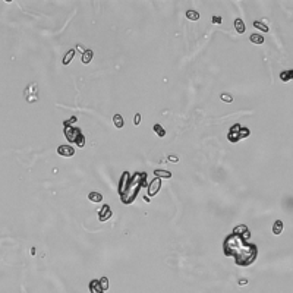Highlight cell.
I'll list each match as a JSON object with an SVG mask.
<instances>
[{"instance_id":"14","label":"cell","mask_w":293,"mask_h":293,"mask_svg":"<svg viewBox=\"0 0 293 293\" xmlns=\"http://www.w3.org/2000/svg\"><path fill=\"white\" fill-rule=\"evenodd\" d=\"M113 123H115V126L117 129H122L123 128V117L120 115H115L113 116Z\"/></svg>"},{"instance_id":"15","label":"cell","mask_w":293,"mask_h":293,"mask_svg":"<svg viewBox=\"0 0 293 293\" xmlns=\"http://www.w3.org/2000/svg\"><path fill=\"white\" fill-rule=\"evenodd\" d=\"M153 130H154V132H155L157 135H159L160 138H163L164 135H166V129H164V128L160 125V123H155V125H154V128H153Z\"/></svg>"},{"instance_id":"1","label":"cell","mask_w":293,"mask_h":293,"mask_svg":"<svg viewBox=\"0 0 293 293\" xmlns=\"http://www.w3.org/2000/svg\"><path fill=\"white\" fill-rule=\"evenodd\" d=\"M65 135H66L67 139L71 142H75L78 147H84V144H85V138H84L81 129H78V128H67V126H65Z\"/></svg>"},{"instance_id":"6","label":"cell","mask_w":293,"mask_h":293,"mask_svg":"<svg viewBox=\"0 0 293 293\" xmlns=\"http://www.w3.org/2000/svg\"><path fill=\"white\" fill-rule=\"evenodd\" d=\"M57 154L59 155H63V157H72L73 154H75V149L71 145H60L57 148Z\"/></svg>"},{"instance_id":"25","label":"cell","mask_w":293,"mask_h":293,"mask_svg":"<svg viewBox=\"0 0 293 293\" xmlns=\"http://www.w3.org/2000/svg\"><path fill=\"white\" fill-rule=\"evenodd\" d=\"M168 161H172V163H178L179 157L178 155H168Z\"/></svg>"},{"instance_id":"2","label":"cell","mask_w":293,"mask_h":293,"mask_svg":"<svg viewBox=\"0 0 293 293\" xmlns=\"http://www.w3.org/2000/svg\"><path fill=\"white\" fill-rule=\"evenodd\" d=\"M249 135V130L246 128H240V125H233L229 132V139L230 142H237L240 138H245Z\"/></svg>"},{"instance_id":"7","label":"cell","mask_w":293,"mask_h":293,"mask_svg":"<svg viewBox=\"0 0 293 293\" xmlns=\"http://www.w3.org/2000/svg\"><path fill=\"white\" fill-rule=\"evenodd\" d=\"M239 233H243V235H242V237H243V239H249V237H251L249 229H248L245 224H240V226H237L235 230H233V235H239Z\"/></svg>"},{"instance_id":"22","label":"cell","mask_w":293,"mask_h":293,"mask_svg":"<svg viewBox=\"0 0 293 293\" xmlns=\"http://www.w3.org/2000/svg\"><path fill=\"white\" fill-rule=\"evenodd\" d=\"M98 281H100V286L103 290H107V289H109V279H107V277H101Z\"/></svg>"},{"instance_id":"8","label":"cell","mask_w":293,"mask_h":293,"mask_svg":"<svg viewBox=\"0 0 293 293\" xmlns=\"http://www.w3.org/2000/svg\"><path fill=\"white\" fill-rule=\"evenodd\" d=\"M92 57H94V51L92 50H85L84 53H82V56H81V60H82V63H85V65H88V63L92 60Z\"/></svg>"},{"instance_id":"18","label":"cell","mask_w":293,"mask_h":293,"mask_svg":"<svg viewBox=\"0 0 293 293\" xmlns=\"http://www.w3.org/2000/svg\"><path fill=\"white\" fill-rule=\"evenodd\" d=\"M186 18L191 21H198L199 19V13L198 12H195V10H188L186 12Z\"/></svg>"},{"instance_id":"16","label":"cell","mask_w":293,"mask_h":293,"mask_svg":"<svg viewBox=\"0 0 293 293\" xmlns=\"http://www.w3.org/2000/svg\"><path fill=\"white\" fill-rule=\"evenodd\" d=\"M73 56H75V50H69L66 54H65V57H63V65H69V63L72 62V59H73Z\"/></svg>"},{"instance_id":"5","label":"cell","mask_w":293,"mask_h":293,"mask_svg":"<svg viewBox=\"0 0 293 293\" xmlns=\"http://www.w3.org/2000/svg\"><path fill=\"white\" fill-rule=\"evenodd\" d=\"M160 188H161V180H160L159 178L154 179L153 182L149 183V186H148V195H149V197H154V195L160 191Z\"/></svg>"},{"instance_id":"19","label":"cell","mask_w":293,"mask_h":293,"mask_svg":"<svg viewBox=\"0 0 293 293\" xmlns=\"http://www.w3.org/2000/svg\"><path fill=\"white\" fill-rule=\"evenodd\" d=\"M129 178V173L128 172H125V173L122 174V180H120V195L123 193V191H125V185H126V179Z\"/></svg>"},{"instance_id":"27","label":"cell","mask_w":293,"mask_h":293,"mask_svg":"<svg viewBox=\"0 0 293 293\" xmlns=\"http://www.w3.org/2000/svg\"><path fill=\"white\" fill-rule=\"evenodd\" d=\"M76 47H78V50H79L81 53H84V51H85V48H84V46H81V44H79V46H76Z\"/></svg>"},{"instance_id":"23","label":"cell","mask_w":293,"mask_h":293,"mask_svg":"<svg viewBox=\"0 0 293 293\" xmlns=\"http://www.w3.org/2000/svg\"><path fill=\"white\" fill-rule=\"evenodd\" d=\"M220 98H221L223 101H226V103H232V101H233V97H232L230 94H227V92H224V94H221Z\"/></svg>"},{"instance_id":"3","label":"cell","mask_w":293,"mask_h":293,"mask_svg":"<svg viewBox=\"0 0 293 293\" xmlns=\"http://www.w3.org/2000/svg\"><path fill=\"white\" fill-rule=\"evenodd\" d=\"M35 87H37V84L34 82V84H31V85H29V87L24 91V97H25V100L28 101V103H34V101L38 100V95H37V94H34V92H31L32 90H35V91H37V88H35Z\"/></svg>"},{"instance_id":"17","label":"cell","mask_w":293,"mask_h":293,"mask_svg":"<svg viewBox=\"0 0 293 293\" xmlns=\"http://www.w3.org/2000/svg\"><path fill=\"white\" fill-rule=\"evenodd\" d=\"M251 41L254 44H262L264 43V37L260 35V34H252V35H251Z\"/></svg>"},{"instance_id":"21","label":"cell","mask_w":293,"mask_h":293,"mask_svg":"<svg viewBox=\"0 0 293 293\" xmlns=\"http://www.w3.org/2000/svg\"><path fill=\"white\" fill-rule=\"evenodd\" d=\"M292 75H293L292 71H287V72L281 73V75H280V78H281V81H283V82H289V81H290V78H292Z\"/></svg>"},{"instance_id":"13","label":"cell","mask_w":293,"mask_h":293,"mask_svg":"<svg viewBox=\"0 0 293 293\" xmlns=\"http://www.w3.org/2000/svg\"><path fill=\"white\" fill-rule=\"evenodd\" d=\"M155 176H159V179H170L172 178V173L167 172V170H155L154 172Z\"/></svg>"},{"instance_id":"10","label":"cell","mask_w":293,"mask_h":293,"mask_svg":"<svg viewBox=\"0 0 293 293\" xmlns=\"http://www.w3.org/2000/svg\"><path fill=\"white\" fill-rule=\"evenodd\" d=\"M283 221L281 220H276L274 221V226H273V233L276 236H279L281 232H283Z\"/></svg>"},{"instance_id":"24","label":"cell","mask_w":293,"mask_h":293,"mask_svg":"<svg viewBox=\"0 0 293 293\" xmlns=\"http://www.w3.org/2000/svg\"><path fill=\"white\" fill-rule=\"evenodd\" d=\"M134 123H135L136 126H138V125L141 123V113H136V115H135V120H134Z\"/></svg>"},{"instance_id":"9","label":"cell","mask_w":293,"mask_h":293,"mask_svg":"<svg viewBox=\"0 0 293 293\" xmlns=\"http://www.w3.org/2000/svg\"><path fill=\"white\" fill-rule=\"evenodd\" d=\"M90 290H91V293H103L104 292V290L101 289L98 280H92L91 283H90Z\"/></svg>"},{"instance_id":"12","label":"cell","mask_w":293,"mask_h":293,"mask_svg":"<svg viewBox=\"0 0 293 293\" xmlns=\"http://www.w3.org/2000/svg\"><path fill=\"white\" fill-rule=\"evenodd\" d=\"M235 28H236V31H237L239 34L245 32V24H243V21L240 19V18H237V19L235 21Z\"/></svg>"},{"instance_id":"26","label":"cell","mask_w":293,"mask_h":293,"mask_svg":"<svg viewBox=\"0 0 293 293\" xmlns=\"http://www.w3.org/2000/svg\"><path fill=\"white\" fill-rule=\"evenodd\" d=\"M239 284H240V286H243V284H248V280H246V279H240Z\"/></svg>"},{"instance_id":"11","label":"cell","mask_w":293,"mask_h":293,"mask_svg":"<svg viewBox=\"0 0 293 293\" xmlns=\"http://www.w3.org/2000/svg\"><path fill=\"white\" fill-rule=\"evenodd\" d=\"M88 199H90L91 202H101L103 201V195H101L100 192H90Z\"/></svg>"},{"instance_id":"20","label":"cell","mask_w":293,"mask_h":293,"mask_svg":"<svg viewBox=\"0 0 293 293\" xmlns=\"http://www.w3.org/2000/svg\"><path fill=\"white\" fill-rule=\"evenodd\" d=\"M254 27H255L256 29H261V31H264V32H267V31L270 29L267 25H264L262 22H260V21H255V22H254Z\"/></svg>"},{"instance_id":"4","label":"cell","mask_w":293,"mask_h":293,"mask_svg":"<svg viewBox=\"0 0 293 293\" xmlns=\"http://www.w3.org/2000/svg\"><path fill=\"white\" fill-rule=\"evenodd\" d=\"M111 217V208L110 205H103L101 207V210L98 211V220L101 221V223H104V221H107L109 218Z\"/></svg>"}]
</instances>
